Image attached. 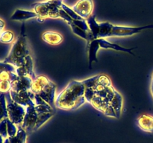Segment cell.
<instances>
[{"instance_id":"26","label":"cell","mask_w":153,"mask_h":143,"mask_svg":"<svg viewBox=\"0 0 153 143\" xmlns=\"http://www.w3.org/2000/svg\"><path fill=\"white\" fill-rule=\"evenodd\" d=\"M7 119H4V120L0 122V135L1 136L3 139L8 138V134H7Z\"/></svg>"},{"instance_id":"18","label":"cell","mask_w":153,"mask_h":143,"mask_svg":"<svg viewBox=\"0 0 153 143\" xmlns=\"http://www.w3.org/2000/svg\"><path fill=\"white\" fill-rule=\"evenodd\" d=\"M123 99L122 95L117 91H116L114 97L111 102V105L112 106L116 113L117 119H119L120 117L123 110Z\"/></svg>"},{"instance_id":"29","label":"cell","mask_w":153,"mask_h":143,"mask_svg":"<svg viewBox=\"0 0 153 143\" xmlns=\"http://www.w3.org/2000/svg\"><path fill=\"white\" fill-rule=\"evenodd\" d=\"M95 96V93L93 88H85V97L87 102L90 103V101L92 100V98Z\"/></svg>"},{"instance_id":"5","label":"cell","mask_w":153,"mask_h":143,"mask_svg":"<svg viewBox=\"0 0 153 143\" xmlns=\"http://www.w3.org/2000/svg\"><path fill=\"white\" fill-rule=\"evenodd\" d=\"M7 110L8 119L15 125L17 127H21L26 113L25 107L14 102L10 98V97H9V101H7Z\"/></svg>"},{"instance_id":"4","label":"cell","mask_w":153,"mask_h":143,"mask_svg":"<svg viewBox=\"0 0 153 143\" xmlns=\"http://www.w3.org/2000/svg\"><path fill=\"white\" fill-rule=\"evenodd\" d=\"M63 0H51L43 2H36L31 4L33 11L37 15V20L43 22L46 19H56L60 17V10Z\"/></svg>"},{"instance_id":"6","label":"cell","mask_w":153,"mask_h":143,"mask_svg":"<svg viewBox=\"0 0 153 143\" xmlns=\"http://www.w3.org/2000/svg\"><path fill=\"white\" fill-rule=\"evenodd\" d=\"M9 95L10 98L14 102L20 104L22 107H27L28 106H35L34 103L35 94L31 90L21 91V92H14L10 90Z\"/></svg>"},{"instance_id":"9","label":"cell","mask_w":153,"mask_h":143,"mask_svg":"<svg viewBox=\"0 0 153 143\" xmlns=\"http://www.w3.org/2000/svg\"><path fill=\"white\" fill-rule=\"evenodd\" d=\"M72 9L83 19H88L94 10V1L93 0H79Z\"/></svg>"},{"instance_id":"25","label":"cell","mask_w":153,"mask_h":143,"mask_svg":"<svg viewBox=\"0 0 153 143\" xmlns=\"http://www.w3.org/2000/svg\"><path fill=\"white\" fill-rule=\"evenodd\" d=\"M61 9H63V10H64L73 19H76V20L83 19L82 17H80V16H79V15L71 8V7H68L67 4H64V3H62V4H61Z\"/></svg>"},{"instance_id":"23","label":"cell","mask_w":153,"mask_h":143,"mask_svg":"<svg viewBox=\"0 0 153 143\" xmlns=\"http://www.w3.org/2000/svg\"><path fill=\"white\" fill-rule=\"evenodd\" d=\"M15 35L13 31H4L0 34V43H11L14 41Z\"/></svg>"},{"instance_id":"14","label":"cell","mask_w":153,"mask_h":143,"mask_svg":"<svg viewBox=\"0 0 153 143\" xmlns=\"http://www.w3.org/2000/svg\"><path fill=\"white\" fill-rule=\"evenodd\" d=\"M97 43L98 44L99 48L100 49H112V50L118 51V52H127V53L131 54L134 55V53L132 52V50L136 49V47L131 48V49H128V48H125L123 46H121L120 45L115 44V43H112L111 42L108 41L105 38H99L96 39Z\"/></svg>"},{"instance_id":"31","label":"cell","mask_w":153,"mask_h":143,"mask_svg":"<svg viewBox=\"0 0 153 143\" xmlns=\"http://www.w3.org/2000/svg\"><path fill=\"white\" fill-rule=\"evenodd\" d=\"M150 89H151V92H152V95L153 97V82H151V86H150Z\"/></svg>"},{"instance_id":"27","label":"cell","mask_w":153,"mask_h":143,"mask_svg":"<svg viewBox=\"0 0 153 143\" xmlns=\"http://www.w3.org/2000/svg\"><path fill=\"white\" fill-rule=\"evenodd\" d=\"M97 83L105 86V87L112 86L111 80L109 78L108 76L105 75V74H100V77H99L98 82Z\"/></svg>"},{"instance_id":"10","label":"cell","mask_w":153,"mask_h":143,"mask_svg":"<svg viewBox=\"0 0 153 143\" xmlns=\"http://www.w3.org/2000/svg\"><path fill=\"white\" fill-rule=\"evenodd\" d=\"M89 104H91L97 110L102 112L105 116L111 118H117L116 113H115L114 110L111 105L110 103L106 102L102 98L94 96L92 98V100L90 101Z\"/></svg>"},{"instance_id":"7","label":"cell","mask_w":153,"mask_h":143,"mask_svg":"<svg viewBox=\"0 0 153 143\" xmlns=\"http://www.w3.org/2000/svg\"><path fill=\"white\" fill-rule=\"evenodd\" d=\"M153 28V25H146L141 27H128L120 26V25H114L112 28L111 37H128L134 34H138L145 29Z\"/></svg>"},{"instance_id":"28","label":"cell","mask_w":153,"mask_h":143,"mask_svg":"<svg viewBox=\"0 0 153 143\" xmlns=\"http://www.w3.org/2000/svg\"><path fill=\"white\" fill-rule=\"evenodd\" d=\"M11 82L9 81L0 82V92L5 94L10 92L11 89Z\"/></svg>"},{"instance_id":"15","label":"cell","mask_w":153,"mask_h":143,"mask_svg":"<svg viewBox=\"0 0 153 143\" xmlns=\"http://www.w3.org/2000/svg\"><path fill=\"white\" fill-rule=\"evenodd\" d=\"M42 39L48 44L52 45V46H57L62 43L64 37L60 33L48 31L42 34Z\"/></svg>"},{"instance_id":"12","label":"cell","mask_w":153,"mask_h":143,"mask_svg":"<svg viewBox=\"0 0 153 143\" xmlns=\"http://www.w3.org/2000/svg\"><path fill=\"white\" fill-rule=\"evenodd\" d=\"M18 77L16 68L13 66L4 62H0V82H13Z\"/></svg>"},{"instance_id":"19","label":"cell","mask_w":153,"mask_h":143,"mask_svg":"<svg viewBox=\"0 0 153 143\" xmlns=\"http://www.w3.org/2000/svg\"><path fill=\"white\" fill-rule=\"evenodd\" d=\"M69 25H70V28H71V30L72 31H73V34L79 36V37H81V38L85 40L87 42H88V43H90V42H91L92 40H95V39L94 38V37H93V34L91 32V31H85V30H82L80 28L76 26V25H73V24H70Z\"/></svg>"},{"instance_id":"13","label":"cell","mask_w":153,"mask_h":143,"mask_svg":"<svg viewBox=\"0 0 153 143\" xmlns=\"http://www.w3.org/2000/svg\"><path fill=\"white\" fill-rule=\"evenodd\" d=\"M33 79L30 77H19L12 82L11 89L14 92L31 90L33 83Z\"/></svg>"},{"instance_id":"1","label":"cell","mask_w":153,"mask_h":143,"mask_svg":"<svg viewBox=\"0 0 153 143\" xmlns=\"http://www.w3.org/2000/svg\"><path fill=\"white\" fill-rule=\"evenodd\" d=\"M85 92L82 80H71L56 96L55 107L64 110H77L87 102Z\"/></svg>"},{"instance_id":"3","label":"cell","mask_w":153,"mask_h":143,"mask_svg":"<svg viewBox=\"0 0 153 143\" xmlns=\"http://www.w3.org/2000/svg\"><path fill=\"white\" fill-rule=\"evenodd\" d=\"M31 90L53 108L56 98V85L46 76H37V77L33 80Z\"/></svg>"},{"instance_id":"33","label":"cell","mask_w":153,"mask_h":143,"mask_svg":"<svg viewBox=\"0 0 153 143\" xmlns=\"http://www.w3.org/2000/svg\"><path fill=\"white\" fill-rule=\"evenodd\" d=\"M152 81L153 82V74H152Z\"/></svg>"},{"instance_id":"11","label":"cell","mask_w":153,"mask_h":143,"mask_svg":"<svg viewBox=\"0 0 153 143\" xmlns=\"http://www.w3.org/2000/svg\"><path fill=\"white\" fill-rule=\"evenodd\" d=\"M16 74L19 77H30L34 80L37 77L34 72V63L31 55L25 57V62L19 68L16 69Z\"/></svg>"},{"instance_id":"17","label":"cell","mask_w":153,"mask_h":143,"mask_svg":"<svg viewBox=\"0 0 153 143\" xmlns=\"http://www.w3.org/2000/svg\"><path fill=\"white\" fill-rule=\"evenodd\" d=\"M33 18L37 19V15L35 12L22 9H16L10 16V19L13 21H25Z\"/></svg>"},{"instance_id":"24","label":"cell","mask_w":153,"mask_h":143,"mask_svg":"<svg viewBox=\"0 0 153 143\" xmlns=\"http://www.w3.org/2000/svg\"><path fill=\"white\" fill-rule=\"evenodd\" d=\"M99 77H100V74H97V75L93 76V77H89V78L82 80V82L85 88H93L95 86V85L98 82Z\"/></svg>"},{"instance_id":"34","label":"cell","mask_w":153,"mask_h":143,"mask_svg":"<svg viewBox=\"0 0 153 143\" xmlns=\"http://www.w3.org/2000/svg\"><path fill=\"white\" fill-rule=\"evenodd\" d=\"M48 1H51V0H48Z\"/></svg>"},{"instance_id":"8","label":"cell","mask_w":153,"mask_h":143,"mask_svg":"<svg viewBox=\"0 0 153 143\" xmlns=\"http://www.w3.org/2000/svg\"><path fill=\"white\" fill-rule=\"evenodd\" d=\"M25 110H26V113L24 117L21 128L25 130L27 134H31L33 131H34L38 113L35 110L34 106H28L25 107Z\"/></svg>"},{"instance_id":"32","label":"cell","mask_w":153,"mask_h":143,"mask_svg":"<svg viewBox=\"0 0 153 143\" xmlns=\"http://www.w3.org/2000/svg\"><path fill=\"white\" fill-rule=\"evenodd\" d=\"M4 142V139L1 137V136L0 135V143H3Z\"/></svg>"},{"instance_id":"21","label":"cell","mask_w":153,"mask_h":143,"mask_svg":"<svg viewBox=\"0 0 153 143\" xmlns=\"http://www.w3.org/2000/svg\"><path fill=\"white\" fill-rule=\"evenodd\" d=\"M8 118L5 94H0V122Z\"/></svg>"},{"instance_id":"16","label":"cell","mask_w":153,"mask_h":143,"mask_svg":"<svg viewBox=\"0 0 153 143\" xmlns=\"http://www.w3.org/2000/svg\"><path fill=\"white\" fill-rule=\"evenodd\" d=\"M137 123L142 130L147 133L153 132V116L151 115H141L137 119Z\"/></svg>"},{"instance_id":"22","label":"cell","mask_w":153,"mask_h":143,"mask_svg":"<svg viewBox=\"0 0 153 143\" xmlns=\"http://www.w3.org/2000/svg\"><path fill=\"white\" fill-rule=\"evenodd\" d=\"M54 114H55L54 113H40V114H38L37 124H36L35 128H34V131L38 130L42 125H44L48 120H49V119L54 116Z\"/></svg>"},{"instance_id":"20","label":"cell","mask_w":153,"mask_h":143,"mask_svg":"<svg viewBox=\"0 0 153 143\" xmlns=\"http://www.w3.org/2000/svg\"><path fill=\"white\" fill-rule=\"evenodd\" d=\"M114 25L108 22H104L100 23V26H99V32H98V37L97 39L99 38H105V37H110L111 33L112 28H113Z\"/></svg>"},{"instance_id":"30","label":"cell","mask_w":153,"mask_h":143,"mask_svg":"<svg viewBox=\"0 0 153 143\" xmlns=\"http://www.w3.org/2000/svg\"><path fill=\"white\" fill-rule=\"evenodd\" d=\"M4 27H5V22H4V20L0 19V34L4 31Z\"/></svg>"},{"instance_id":"2","label":"cell","mask_w":153,"mask_h":143,"mask_svg":"<svg viewBox=\"0 0 153 143\" xmlns=\"http://www.w3.org/2000/svg\"><path fill=\"white\" fill-rule=\"evenodd\" d=\"M29 55L30 51L25 35V25H22L20 34L13 43L8 55L6 57L3 62L13 66L16 69L19 68L24 63L25 57Z\"/></svg>"}]
</instances>
